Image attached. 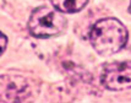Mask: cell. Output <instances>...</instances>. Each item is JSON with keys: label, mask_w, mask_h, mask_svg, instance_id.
Instances as JSON below:
<instances>
[{"label": "cell", "mask_w": 131, "mask_h": 103, "mask_svg": "<svg viewBox=\"0 0 131 103\" xmlns=\"http://www.w3.org/2000/svg\"><path fill=\"white\" fill-rule=\"evenodd\" d=\"M129 12L131 14V1H130V5H129Z\"/></svg>", "instance_id": "52a82bcc"}, {"label": "cell", "mask_w": 131, "mask_h": 103, "mask_svg": "<svg viewBox=\"0 0 131 103\" xmlns=\"http://www.w3.org/2000/svg\"><path fill=\"white\" fill-rule=\"evenodd\" d=\"M129 32L119 20L108 17L96 22L90 32V42L101 55H112L120 52L127 43Z\"/></svg>", "instance_id": "6da1fadb"}, {"label": "cell", "mask_w": 131, "mask_h": 103, "mask_svg": "<svg viewBox=\"0 0 131 103\" xmlns=\"http://www.w3.org/2000/svg\"><path fill=\"white\" fill-rule=\"evenodd\" d=\"M27 27L36 38L57 37L66 28V18L55 7L39 6L31 14Z\"/></svg>", "instance_id": "7a4b0ae2"}, {"label": "cell", "mask_w": 131, "mask_h": 103, "mask_svg": "<svg viewBox=\"0 0 131 103\" xmlns=\"http://www.w3.org/2000/svg\"><path fill=\"white\" fill-rule=\"evenodd\" d=\"M27 82L21 76H0V95L6 101H21L18 96H23L27 91Z\"/></svg>", "instance_id": "277c9868"}, {"label": "cell", "mask_w": 131, "mask_h": 103, "mask_svg": "<svg viewBox=\"0 0 131 103\" xmlns=\"http://www.w3.org/2000/svg\"><path fill=\"white\" fill-rule=\"evenodd\" d=\"M102 85L110 91L131 88V60L110 63L103 69Z\"/></svg>", "instance_id": "3957f363"}, {"label": "cell", "mask_w": 131, "mask_h": 103, "mask_svg": "<svg viewBox=\"0 0 131 103\" xmlns=\"http://www.w3.org/2000/svg\"><path fill=\"white\" fill-rule=\"evenodd\" d=\"M6 46H7V38L3 32H0V55H3V53L5 52Z\"/></svg>", "instance_id": "8992f818"}, {"label": "cell", "mask_w": 131, "mask_h": 103, "mask_svg": "<svg viewBox=\"0 0 131 103\" xmlns=\"http://www.w3.org/2000/svg\"><path fill=\"white\" fill-rule=\"evenodd\" d=\"M51 5L63 14H74L81 11L88 0H50Z\"/></svg>", "instance_id": "5b68a950"}]
</instances>
